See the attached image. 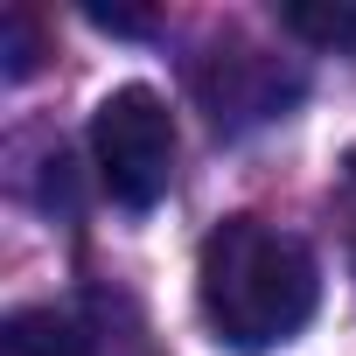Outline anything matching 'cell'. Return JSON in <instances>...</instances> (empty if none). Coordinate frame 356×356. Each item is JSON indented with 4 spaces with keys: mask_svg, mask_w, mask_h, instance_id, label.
<instances>
[{
    "mask_svg": "<svg viewBox=\"0 0 356 356\" xmlns=\"http://www.w3.org/2000/svg\"><path fill=\"white\" fill-rule=\"evenodd\" d=\"M196 300L217 342H231L238 356H266L314 321L321 280L293 231L266 217H224L196 252Z\"/></svg>",
    "mask_w": 356,
    "mask_h": 356,
    "instance_id": "obj_1",
    "label": "cell"
},
{
    "mask_svg": "<svg viewBox=\"0 0 356 356\" xmlns=\"http://www.w3.org/2000/svg\"><path fill=\"white\" fill-rule=\"evenodd\" d=\"M91 161H98V182L126 210H154L175 182V119H168L161 91L119 84L91 112Z\"/></svg>",
    "mask_w": 356,
    "mask_h": 356,
    "instance_id": "obj_2",
    "label": "cell"
},
{
    "mask_svg": "<svg viewBox=\"0 0 356 356\" xmlns=\"http://www.w3.org/2000/svg\"><path fill=\"white\" fill-rule=\"evenodd\" d=\"M217 63H224V84H203V98H210V119H217V126L273 119V112L293 98V77H280V63H266V56L231 49V56H217Z\"/></svg>",
    "mask_w": 356,
    "mask_h": 356,
    "instance_id": "obj_3",
    "label": "cell"
},
{
    "mask_svg": "<svg viewBox=\"0 0 356 356\" xmlns=\"http://www.w3.org/2000/svg\"><path fill=\"white\" fill-rule=\"evenodd\" d=\"M280 22L314 49H356V0H286Z\"/></svg>",
    "mask_w": 356,
    "mask_h": 356,
    "instance_id": "obj_4",
    "label": "cell"
},
{
    "mask_svg": "<svg viewBox=\"0 0 356 356\" xmlns=\"http://www.w3.org/2000/svg\"><path fill=\"white\" fill-rule=\"evenodd\" d=\"M8 84H22L29 70H35V56H42V35H35V15L29 8H8Z\"/></svg>",
    "mask_w": 356,
    "mask_h": 356,
    "instance_id": "obj_5",
    "label": "cell"
},
{
    "mask_svg": "<svg viewBox=\"0 0 356 356\" xmlns=\"http://www.w3.org/2000/svg\"><path fill=\"white\" fill-rule=\"evenodd\" d=\"M91 22L112 29V35H147V29H154L147 15H126V8H91Z\"/></svg>",
    "mask_w": 356,
    "mask_h": 356,
    "instance_id": "obj_6",
    "label": "cell"
},
{
    "mask_svg": "<svg viewBox=\"0 0 356 356\" xmlns=\"http://www.w3.org/2000/svg\"><path fill=\"white\" fill-rule=\"evenodd\" d=\"M342 224H349V266H356V161H349V182H342Z\"/></svg>",
    "mask_w": 356,
    "mask_h": 356,
    "instance_id": "obj_7",
    "label": "cell"
}]
</instances>
